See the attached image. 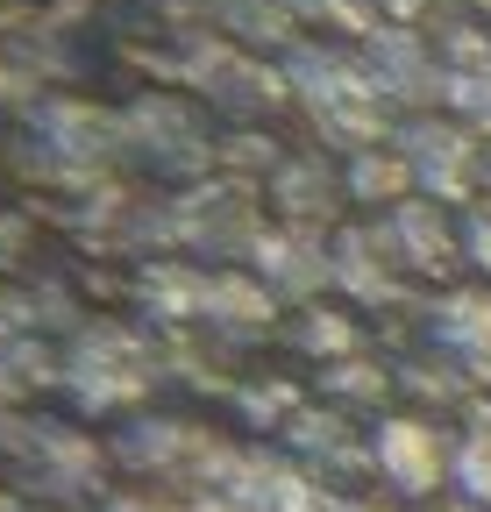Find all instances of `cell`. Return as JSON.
Listing matches in <instances>:
<instances>
[{
    "mask_svg": "<svg viewBox=\"0 0 491 512\" xmlns=\"http://www.w3.org/2000/svg\"><path fill=\"white\" fill-rule=\"evenodd\" d=\"M442 342L463 349L470 370H491V299H477V292L449 299V306H442Z\"/></svg>",
    "mask_w": 491,
    "mask_h": 512,
    "instance_id": "obj_2",
    "label": "cell"
},
{
    "mask_svg": "<svg viewBox=\"0 0 491 512\" xmlns=\"http://www.w3.org/2000/svg\"><path fill=\"white\" fill-rule=\"evenodd\" d=\"M371 463H378V477H385L392 491H406V498H442L449 463H456V441H442V427H435V420L399 413V420H385V427H378Z\"/></svg>",
    "mask_w": 491,
    "mask_h": 512,
    "instance_id": "obj_1",
    "label": "cell"
},
{
    "mask_svg": "<svg viewBox=\"0 0 491 512\" xmlns=\"http://www.w3.org/2000/svg\"><path fill=\"white\" fill-rule=\"evenodd\" d=\"M449 484H456V498H470V505L491 512V413H477V420L463 427L456 463H449Z\"/></svg>",
    "mask_w": 491,
    "mask_h": 512,
    "instance_id": "obj_3",
    "label": "cell"
},
{
    "mask_svg": "<svg viewBox=\"0 0 491 512\" xmlns=\"http://www.w3.org/2000/svg\"><path fill=\"white\" fill-rule=\"evenodd\" d=\"M463 249H470V264L491 278V200L470 207V221H463Z\"/></svg>",
    "mask_w": 491,
    "mask_h": 512,
    "instance_id": "obj_4",
    "label": "cell"
},
{
    "mask_svg": "<svg viewBox=\"0 0 491 512\" xmlns=\"http://www.w3.org/2000/svg\"><path fill=\"white\" fill-rule=\"evenodd\" d=\"M420 512H484V505H470V498H420Z\"/></svg>",
    "mask_w": 491,
    "mask_h": 512,
    "instance_id": "obj_5",
    "label": "cell"
},
{
    "mask_svg": "<svg viewBox=\"0 0 491 512\" xmlns=\"http://www.w3.org/2000/svg\"><path fill=\"white\" fill-rule=\"evenodd\" d=\"M342 512H392V505H363V498H349V505H342Z\"/></svg>",
    "mask_w": 491,
    "mask_h": 512,
    "instance_id": "obj_6",
    "label": "cell"
},
{
    "mask_svg": "<svg viewBox=\"0 0 491 512\" xmlns=\"http://www.w3.org/2000/svg\"><path fill=\"white\" fill-rule=\"evenodd\" d=\"M484 178H491V150H484Z\"/></svg>",
    "mask_w": 491,
    "mask_h": 512,
    "instance_id": "obj_7",
    "label": "cell"
}]
</instances>
